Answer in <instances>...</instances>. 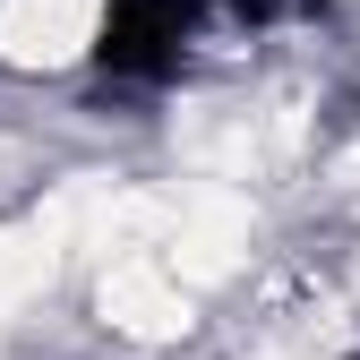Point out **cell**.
<instances>
[{"label":"cell","instance_id":"obj_1","mask_svg":"<svg viewBox=\"0 0 360 360\" xmlns=\"http://www.w3.org/2000/svg\"><path fill=\"white\" fill-rule=\"evenodd\" d=\"M95 300H103V318H112L120 335H138V343H172L180 326H189V300H180V283L163 275L155 257H138V249L103 266Z\"/></svg>","mask_w":360,"mask_h":360},{"label":"cell","instance_id":"obj_3","mask_svg":"<svg viewBox=\"0 0 360 360\" xmlns=\"http://www.w3.org/2000/svg\"><path fill=\"white\" fill-rule=\"evenodd\" d=\"M52 240L43 232H0V309H18V300H34L43 283H52Z\"/></svg>","mask_w":360,"mask_h":360},{"label":"cell","instance_id":"obj_2","mask_svg":"<svg viewBox=\"0 0 360 360\" xmlns=\"http://www.w3.org/2000/svg\"><path fill=\"white\" fill-rule=\"evenodd\" d=\"M95 34V0H0V60L52 69Z\"/></svg>","mask_w":360,"mask_h":360}]
</instances>
